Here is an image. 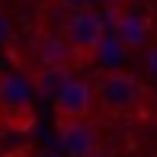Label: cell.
I'll use <instances>...</instances> for the list:
<instances>
[{"label": "cell", "instance_id": "6da1fadb", "mask_svg": "<svg viewBox=\"0 0 157 157\" xmlns=\"http://www.w3.org/2000/svg\"><path fill=\"white\" fill-rule=\"evenodd\" d=\"M64 39H67V45L74 48L77 55V64H90L99 55V48H103V39H106V13L93 10V6H83V10H74L67 16V23H64Z\"/></svg>", "mask_w": 157, "mask_h": 157}, {"label": "cell", "instance_id": "7a4b0ae2", "mask_svg": "<svg viewBox=\"0 0 157 157\" xmlns=\"http://www.w3.org/2000/svg\"><path fill=\"white\" fill-rule=\"evenodd\" d=\"M0 119L10 132H29L35 125L32 87L23 74H13V71L0 74Z\"/></svg>", "mask_w": 157, "mask_h": 157}, {"label": "cell", "instance_id": "3957f363", "mask_svg": "<svg viewBox=\"0 0 157 157\" xmlns=\"http://www.w3.org/2000/svg\"><path fill=\"white\" fill-rule=\"evenodd\" d=\"M93 109V87L87 80H64L58 87V93L52 99V112H55V125H67V122H83Z\"/></svg>", "mask_w": 157, "mask_h": 157}, {"label": "cell", "instance_id": "277c9868", "mask_svg": "<svg viewBox=\"0 0 157 157\" xmlns=\"http://www.w3.org/2000/svg\"><path fill=\"white\" fill-rule=\"evenodd\" d=\"M96 93L103 109L109 112H128L138 106L141 99V83L135 74H125V71H106L96 83Z\"/></svg>", "mask_w": 157, "mask_h": 157}, {"label": "cell", "instance_id": "5b68a950", "mask_svg": "<svg viewBox=\"0 0 157 157\" xmlns=\"http://www.w3.org/2000/svg\"><path fill=\"white\" fill-rule=\"evenodd\" d=\"M58 147L64 157H90L96 151V132L93 125L83 119V122H67L58 125Z\"/></svg>", "mask_w": 157, "mask_h": 157}, {"label": "cell", "instance_id": "8992f818", "mask_svg": "<svg viewBox=\"0 0 157 157\" xmlns=\"http://www.w3.org/2000/svg\"><path fill=\"white\" fill-rule=\"evenodd\" d=\"M39 58L45 67H55V71H67V67H80L77 64V55L74 48L67 45V39L64 35H45V39L39 42Z\"/></svg>", "mask_w": 157, "mask_h": 157}, {"label": "cell", "instance_id": "52a82bcc", "mask_svg": "<svg viewBox=\"0 0 157 157\" xmlns=\"http://www.w3.org/2000/svg\"><path fill=\"white\" fill-rule=\"evenodd\" d=\"M144 35H147V23H144V16H138L135 10L119 16V39H122V45L135 48V45H141V42H144Z\"/></svg>", "mask_w": 157, "mask_h": 157}, {"label": "cell", "instance_id": "ba28073f", "mask_svg": "<svg viewBox=\"0 0 157 157\" xmlns=\"http://www.w3.org/2000/svg\"><path fill=\"white\" fill-rule=\"evenodd\" d=\"M144 64H147V71H151V74L157 77V48H151V52H147V58H144Z\"/></svg>", "mask_w": 157, "mask_h": 157}, {"label": "cell", "instance_id": "9c48e42d", "mask_svg": "<svg viewBox=\"0 0 157 157\" xmlns=\"http://www.w3.org/2000/svg\"><path fill=\"white\" fill-rule=\"evenodd\" d=\"M96 3H103V6H106V10H116V6H122V3H125V0H96Z\"/></svg>", "mask_w": 157, "mask_h": 157}, {"label": "cell", "instance_id": "30bf717a", "mask_svg": "<svg viewBox=\"0 0 157 157\" xmlns=\"http://www.w3.org/2000/svg\"><path fill=\"white\" fill-rule=\"evenodd\" d=\"M64 3H74L77 10H83V6H90V0H64Z\"/></svg>", "mask_w": 157, "mask_h": 157}, {"label": "cell", "instance_id": "8fae6325", "mask_svg": "<svg viewBox=\"0 0 157 157\" xmlns=\"http://www.w3.org/2000/svg\"><path fill=\"white\" fill-rule=\"evenodd\" d=\"M39 157H64V154H52V151H42Z\"/></svg>", "mask_w": 157, "mask_h": 157}, {"label": "cell", "instance_id": "7c38bea8", "mask_svg": "<svg viewBox=\"0 0 157 157\" xmlns=\"http://www.w3.org/2000/svg\"><path fill=\"white\" fill-rule=\"evenodd\" d=\"M90 157H109V154H106V151H99V147H96V151L90 154Z\"/></svg>", "mask_w": 157, "mask_h": 157}]
</instances>
